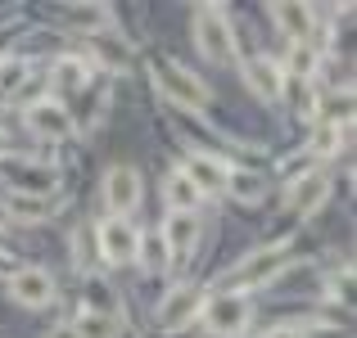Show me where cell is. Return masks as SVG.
Returning a JSON list of instances; mask_svg holds the SVG:
<instances>
[{"label":"cell","instance_id":"cell-1","mask_svg":"<svg viewBox=\"0 0 357 338\" xmlns=\"http://www.w3.org/2000/svg\"><path fill=\"white\" fill-rule=\"evenodd\" d=\"M154 86L163 99H172L176 108H204V99H208V90H204L199 77H190L185 68H176V63L158 59L154 63Z\"/></svg>","mask_w":357,"mask_h":338},{"label":"cell","instance_id":"cell-2","mask_svg":"<svg viewBox=\"0 0 357 338\" xmlns=\"http://www.w3.org/2000/svg\"><path fill=\"white\" fill-rule=\"evenodd\" d=\"M195 41H199V50L208 54L213 63H227L231 54H236V41H231V23H227V14H222L218 5H204L199 14H195Z\"/></svg>","mask_w":357,"mask_h":338},{"label":"cell","instance_id":"cell-3","mask_svg":"<svg viewBox=\"0 0 357 338\" xmlns=\"http://www.w3.org/2000/svg\"><path fill=\"white\" fill-rule=\"evenodd\" d=\"M280 266H285V243H276V248H258V252H249V257H244L222 284H227L231 293H240V289L267 284L271 275H280Z\"/></svg>","mask_w":357,"mask_h":338},{"label":"cell","instance_id":"cell-4","mask_svg":"<svg viewBox=\"0 0 357 338\" xmlns=\"http://www.w3.org/2000/svg\"><path fill=\"white\" fill-rule=\"evenodd\" d=\"M199 316L213 334H240L244 321H249V303H244V293H218V298H204Z\"/></svg>","mask_w":357,"mask_h":338},{"label":"cell","instance_id":"cell-5","mask_svg":"<svg viewBox=\"0 0 357 338\" xmlns=\"http://www.w3.org/2000/svg\"><path fill=\"white\" fill-rule=\"evenodd\" d=\"M199 307H204V289H190V284H181V289H172V293L158 303V330H185L190 321H199Z\"/></svg>","mask_w":357,"mask_h":338},{"label":"cell","instance_id":"cell-6","mask_svg":"<svg viewBox=\"0 0 357 338\" xmlns=\"http://www.w3.org/2000/svg\"><path fill=\"white\" fill-rule=\"evenodd\" d=\"M9 298H14V303H23V307H45L54 298L50 271H41V266H18V271H9Z\"/></svg>","mask_w":357,"mask_h":338},{"label":"cell","instance_id":"cell-7","mask_svg":"<svg viewBox=\"0 0 357 338\" xmlns=\"http://www.w3.org/2000/svg\"><path fill=\"white\" fill-rule=\"evenodd\" d=\"M136 243H140V234L131 230L122 217L100 225V257H105L109 266H127V261H136Z\"/></svg>","mask_w":357,"mask_h":338},{"label":"cell","instance_id":"cell-8","mask_svg":"<svg viewBox=\"0 0 357 338\" xmlns=\"http://www.w3.org/2000/svg\"><path fill=\"white\" fill-rule=\"evenodd\" d=\"M105 203H109L114 217H127L140 203V176L131 172V167H114V172L105 176Z\"/></svg>","mask_w":357,"mask_h":338},{"label":"cell","instance_id":"cell-9","mask_svg":"<svg viewBox=\"0 0 357 338\" xmlns=\"http://www.w3.org/2000/svg\"><path fill=\"white\" fill-rule=\"evenodd\" d=\"M27 127H32L36 136H45V140H68V136H73V118H68V108L54 104V99H41V104L27 108Z\"/></svg>","mask_w":357,"mask_h":338},{"label":"cell","instance_id":"cell-10","mask_svg":"<svg viewBox=\"0 0 357 338\" xmlns=\"http://www.w3.org/2000/svg\"><path fill=\"white\" fill-rule=\"evenodd\" d=\"M181 176L195 185V190H227V176H231V167L227 163H218L213 154H190L185 158V167H181Z\"/></svg>","mask_w":357,"mask_h":338},{"label":"cell","instance_id":"cell-11","mask_svg":"<svg viewBox=\"0 0 357 338\" xmlns=\"http://www.w3.org/2000/svg\"><path fill=\"white\" fill-rule=\"evenodd\" d=\"M326 194H331V176L326 172H307L303 181L289 185V208L294 212H317L326 203Z\"/></svg>","mask_w":357,"mask_h":338},{"label":"cell","instance_id":"cell-12","mask_svg":"<svg viewBox=\"0 0 357 338\" xmlns=\"http://www.w3.org/2000/svg\"><path fill=\"white\" fill-rule=\"evenodd\" d=\"M158 234H163L167 252H190L195 243H199V217H195V212H172Z\"/></svg>","mask_w":357,"mask_h":338},{"label":"cell","instance_id":"cell-13","mask_svg":"<svg viewBox=\"0 0 357 338\" xmlns=\"http://www.w3.org/2000/svg\"><path fill=\"white\" fill-rule=\"evenodd\" d=\"M244 77H249V86H253L258 99H280V90H285V72L271 59H253L249 68H244Z\"/></svg>","mask_w":357,"mask_h":338},{"label":"cell","instance_id":"cell-14","mask_svg":"<svg viewBox=\"0 0 357 338\" xmlns=\"http://www.w3.org/2000/svg\"><path fill=\"white\" fill-rule=\"evenodd\" d=\"M271 18L285 27V36L294 45H307V36H312V27H317V18H312L307 5H271Z\"/></svg>","mask_w":357,"mask_h":338},{"label":"cell","instance_id":"cell-15","mask_svg":"<svg viewBox=\"0 0 357 338\" xmlns=\"http://www.w3.org/2000/svg\"><path fill=\"white\" fill-rule=\"evenodd\" d=\"M9 176L18 181L14 194H50V185L59 181L54 167H36V163H9Z\"/></svg>","mask_w":357,"mask_h":338},{"label":"cell","instance_id":"cell-16","mask_svg":"<svg viewBox=\"0 0 357 338\" xmlns=\"http://www.w3.org/2000/svg\"><path fill=\"white\" fill-rule=\"evenodd\" d=\"M5 208L14 212L18 221H45L54 203H50V194H9V199H5Z\"/></svg>","mask_w":357,"mask_h":338},{"label":"cell","instance_id":"cell-17","mask_svg":"<svg viewBox=\"0 0 357 338\" xmlns=\"http://www.w3.org/2000/svg\"><path fill=\"white\" fill-rule=\"evenodd\" d=\"M163 194H167V203H172V212H195V208H199V190H195V185L185 181L181 172H172V176H167Z\"/></svg>","mask_w":357,"mask_h":338},{"label":"cell","instance_id":"cell-18","mask_svg":"<svg viewBox=\"0 0 357 338\" xmlns=\"http://www.w3.org/2000/svg\"><path fill=\"white\" fill-rule=\"evenodd\" d=\"M227 190L236 194L240 203H258L262 194H267V181H262L258 172H231L227 176Z\"/></svg>","mask_w":357,"mask_h":338},{"label":"cell","instance_id":"cell-19","mask_svg":"<svg viewBox=\"0 0 357 338\" xmlns=\"http://www.w3.org/2000/svg\"><path fill=\"white\" fill-rule=\"evenodd\" d=\"M63 23L86 27V32H100V27H109V9L105 5H68V9H63Z\"/></svg>","mask_w":357,"mask_h":338},{"label":"cell","instance_id":"cell-20","mask_svg":"<svg viewBox=\"0 0 357 338\" xmlns=\"http://www.w3.org/2000/svg\"><path fill=\"white\" fill-rule=\"evenodd\" d=\"M27 81V63L18 59V54H9V59H0V99L18 95V86Z\"/></svg>","mask_w":357,"mask_h":338},{"label":"cell","instance_id":"cell-21","mask_svg":"<svg viewBox=\"0 0 357 338\" xmlns=\"http://www.w3.org/2000/svg\"><path fill=\"white\" fill-rule=\"evenodd\" d=\"M136 257H140V261H145V266H149V271H163V266H167V257H172V252H167V243H163V234H158V230H154V234H145V239H140V243H136Z\"/></svg>","mask_w":357,"mask_h":338},{"label":"cell","instance_id":"cell-22","mask_svg":"<svg viewBox=\"0 0 357 338\" xmlns=\"http://www.w3.org/2000/svg\"><path fill=\"white\" fill-rule=\"evenodd\" d=\"M77 338H118V321H109V316H96V312H82V321L73 325Z\"/></svg>","mask_w":357,"mask_h":338},{"label":"cell","instance_id":"cell-23","mask_svg":"<svg viewBox=\"0 0 357 338\" xmlns=\"http://www.w3.org/2000/svg\"><path fill=\"white\" fill-rule=\"evenodd\" d=\"M317 68V50L312 45H294V54H289V81H307Z\"/></svg>","mask_w":357,"mask_h":338},{"label":"cell","instance_id":"cell-24","mask_svg":"<svg viewBox=\"0 0 357 338\" xmlns=\"http://www.w3.org/2000/svg\"><path fill=\"white\" fill-rule=\"evenodd\" d=\"M82 77H86V63H77V59H59L54 63V86L59 90H77Z\"/></svg>","mask_w":357,"mask_h":338},{"label":"cell","instance_id":"cell-25","mask_svg":"<svg viewBox=\"0 0 357 338\" xmlns=\"http://www.w3.org/2000/svg\"><path fill=\"white\" fill-rule=\"evenodd\" d=\"M289 99H294L298 118H312L317 113V99H312V90H307V81H289Z\"/></svg>","mask_w":357,"mask_h":338},{"label":"cell","instance_id":"cell-26","mask_svg":"<svg viewBox=\"0 0 357 338\" xmlns=\"http://www.w3.org/2000/svg\"><path fill=\"white\" fill-rule=\"evenodd\" d=\"M340 140H344V127H321V131H317V154H335V145H340Z\"/></svg>","mask_w":357,"mask_h":338},{"label":"cell","instance_id":"cell-27","mask_svg":"<svg viewBox=\"0 0 357 338\" xmlns=\"http://www.w3.org/2000/svg\"><path fill=\"white\" fill-rule=\"evenodd\" d=\"M267 338H307V334H298V330H271Z\"/></svg>","mask_w":357,"mask_h":338},{"label":"cell","instance_id":"cell-28","mask_svg":"<svg viewBox=\"0 0 357 338\" xmlns=\"http://www.w3.org/2000/svg\"><path fill=\"white\" fill-rule=\"evenodd\" d=\"M50 338H77V330H73V325H63V330H54Z\"/></svg>","mask_w":357,"mask_h":338},{"label":"cell","instance_id":"cell-29","mask_svg":"<svg viewBox=\"0 0 357 338\" xmlns=\"http://www.w3.org/2000/svg\"><path fill=\"white\" fill-rule=\"evenodd\" d=\"M0 149H5V131H0Z\"/></svg>","mask_w":357,"mask_h":338}]
</instances>
